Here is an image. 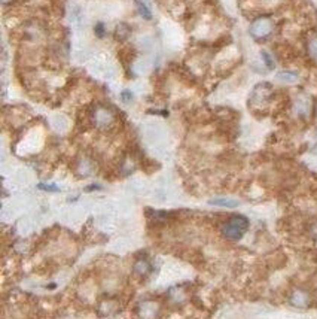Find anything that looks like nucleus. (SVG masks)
I'll list each match as a JSON object with an SVG mask.
<instances>
[{
    "label": "nucleus",
    "instance_id": "2",
    "mask_svg": "<svg viewBox=\"0 0 317 319\" xmlns=\"http://www.w3.org/2000/svg\"><path fill=\"white\" fill-rule=\"evenodd\" d=\"M274 29V24L270 18L267 17H260L258 20L253 21V24L250 26V34L255 37V39H263L267 37L268 34H271Z\"/></svg>",
    "mask_w": 317,
    "mask_h": 319
},
{
    "label": "nucleus",
    "instance_id": "15",
    "mask_svg": "<svg viewBox=\"0 0 317 319\" xmlns=\"http://www.w3.org/2000/svg\"><path fill=\"white\" fill-rule=\"evenodd\" d=\"M310 233H311L314 237H317V221L311 224V227H310Z\"/></svg>",
    "mask_w": 317,
    "mask_h": 319
},
{
    "label": "nucleus",
    "instance_id": "11",
    "mask_svg": "<svg viewBox=\"0 0 317 319\" xmlns=\"http://www.w3.org/2000/svg\"><path fill=\"white\" fill-rule=\"evenodd\" d=\"M308 54L313 60L317 62V36H313L308 40Z\"/></svg>",
    "mask_w": 317,
    "mask_h": 319
},
{
    "label": "nucleus",
    "instance_id": "1",
    "mask_svg": "<svg viewBox=\"0 0 317 319\" xmlns=\"http://www.w3.org/2000/svg\"><path fill=\"white\" fill-rule=\"evenodd\" d=\"M247 228H249V220L243 215H234L222 225V234L225 239L235 242L244 236Z\"/></svg>",
    "mask_w": 317,
    "mask_h": 319
},
{
    "label": "nucleus",
    "instance_id": "6",
    "mask_svg": "<svg viewBox=\"0 0 317 319\" xmlns=\"http://www.w3.org/2000/svg\"><path fill=\"white\" fill-rule=\"evenodd\" d=\"M208 203L213 204V206H221V207H228V209H234V207L240 206V201H238V200L227 198V197H218V198L210 200Z\"/></svg>",
    "mask_w": 317,
    "mask_h": 319
},
{
    "label": "nucleus",
    "instance_id": "12",
    "mask_svg": "<svg viewBox=\"0 0 317 319\" xmlns=\"http://www.w3.org/2000/svg\"><path fill=\"white\" fill-rule=\"evenodd\" d=\"M137 8H139V11H140V14L146 18V20H150V17H152V14H150V11H149V8L142 2V0H137Z\"/></svg>",
    "mask_w": 317,
    "mask_h": 319
},
{
    "label": "nucleus",
    "instance_id": "5",
    "mask_svg": "<svg viewBox=\"0 0 317 319\" xmlns=\"http://www.w3.org/2000/svg\"><path fill=\"white\" fill-rule=\"evenodd\" d=\"M311 111V100L307 96H301L295 101V112L299 117H307Z\"/></svg>",
    "mask_w": 317,
    "mask_h": 319
},
{
    "label": "nucleus",
    "instance_id": "8",
    "mask_svg": "<svg viewBox=\"0 0 317 319\" xmlns=\"http://www.w3.org/2000/svg\"><path fill=\"white\" fill-rule=\"evenodd\" d=\"M134 272L140 276H146L150 273V264L146 261V259H139L136 264H134Z\"/></svg>",
    "mask_w": 317,
    "mask_h": 319
},
{
    "label": "nucleus",
    "instance_id": "3",
    "mask_svg": "<svg viewBox=\"0 0 317 319\" xmlns=\"http://www.w3.org/2000/svg\"><path fill=\"white\" fill-rule=\"evenodd\" d=\"M92 120H94V124L98 127V128H109L114 121H115V117L112 114L111 109L108 108H97L94 111V115H92Z\"/></svg>",
    "mask_w": 317,
    "mask_h": 319
},
{
    "label": "nucleus",
    "instance_id": "16",
    "mask_svg": "<svg viewBox=\"0 0 317 319\" xmlns=\"http://www.w3.org/2000/svg\"><path fill=\"white\" fill-rule=\"evenodd\" d=\"M9 2H11V0H2V3H3V5H6V3H9Z\"/></svg>",
    "mask_w": 317,
    "mask_h": 319
},
{
    "label": "nucleus",
    "instance_id": "13",
    "mask_svg": "<svg viewBox=\"0 0 317 319\" xmlns=\"http://www.w3.org/2000/svg\"><path fill=\"white\" fill-rule=\"evenodd\" d=\"M39 188H40V190H46V191H54V192L58 191V188H57L56 185H42V184H40Z\"/></svg>",
    "mask_w": 317,
    "mask_h": 319
},
{
    "label": "nucleus",
    "instance_id": "14",
    "mask_svg": "<svg viewBox=\"0 0 317 319\" xmlns=\"http://www.w3.org/2000/svg\"><path fill=\"white\" fill-rule=\"evenodd\" d=\"M262 57L265 59V63L268 64V67H270V69H273V67H274V64L271 63V57H270V56L267 54V52H262Z\"/></svg>",
    "mask_w": 317,
    "mask_h": 319
},
{
    "label": "nucleus",
    "instance_id": "7",
    "mask_svg": "<svg viewBox=\"0 0 317 319\" xmlns=\"http://www.w3.org/2000/svg\"><path fill=\"white\" fill-rule=\"evenodd\" d=\"M156 312H158V306H156L155 303L147 301V303H143V304L140 306V316L144 318V319L153 318V316L156 315Z\"/></svg>",
    "mask_w": 317,
    "mask_h": 319
},
{
    "label": "nucleus",
    "instance_id": "9",
    "mask_svg": "<svg viewBox=\"0 0 317 319\" xmlns=\"http://www.w3.org/2000/svg\"><path fill=\"white\" fill-rule=\"evenodd\" d=\"M277 79H279V81H282V82L292 84V82L298 81V73H295V72H286V70H283V72H279V73H277Z\"/></svg>",
    "mask_w": 317,
    "mask_h": 319
},
{
    "label": "nucleus",
    "instance_id": "4",
    "mask_svg": "<svg viewBox=\"0 0 317 319\" xmlns=\"http://www.w3.org/2000/svg\"><path fill=\"white\" fill-rule=\"evenodd\" d=\"M289 301H290V304H292L293 307L305 309V307L310 306L311 298H310V294H308L307 291H304V289H295V291L292 292Z\"/></svg>",
    "mask_w": 317,
    "mask_h": 319
},
{
    "label": "nucleus",
    "instance_id": "10",
    "mask_svg": "<svg viewBox=\"0 0 317 319\" xmlns=\"http://www.w3.org/2000/svg\"><path fill=\"white\" fill-rule=\"evenodd\" d=\"M92 163L88 161V160H82V161L79 163V173L82 176H89L92 173Z\"/></svg>",
    "mask_w": 317,
    "mask_h": 319
}]
</instances>
